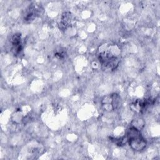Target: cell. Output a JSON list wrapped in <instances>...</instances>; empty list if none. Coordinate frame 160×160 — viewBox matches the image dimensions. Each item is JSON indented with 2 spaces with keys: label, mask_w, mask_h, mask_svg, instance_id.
Wrapping results in <instances>:
<instances>
[{
  "label": "cell",
  "mask_w": 160,
  "mask_h": 160,
  "mask_svg": "<svg viewBox=\"0 0 160 160\" xmlns=\"http://www.w3.org/2000/svg\"><path fill=\"white\" fill-rule=\"evenodd\" d=\"M121 98L119 94L112 93L103 97L101 101L102 109L108 112L116 110L121 106Z\"/></svg>",
  "instance_id": "obj_3"
},
{
  "label": "cell",
  "mask_w": 160,
  "mask_h": 160,
  "mask_svg": "<svg viewBox=\"0 0 160 160\" xmlns=\"http://www.w3.org/2000/svg\"><path fill=\"white\" fill-rule=\"evenodd\" d=\"M110 139H111V141H112L114 143H115L117 146H122L124 144H126V143L128 142V139L126 135L121 137H116V138L111 137Z\"/></svg>",
  "instance_id": "obj_8"
},
{
  "label": "cell",
  "mask_w": 160,
  "mask_h": 160,
  "mask_svg": "<svg viewBox=\"0 0 160 160\" xmlns=\"http://www.w3.org/2000/svg\"><path fill=\"white\" fill-rule=\"evenodd\" d=\"M65 53L64 52H62V51H58V52H56L55 54H54V56H56V57H57L58 59H62V58H64V57H65Z\"/></svg>",
  "instance_id": "obj_10"
},
{
  "label": "cell",
  "mask_w": 160,
  "mask_h": 160,
  "mask_svg": "<svg viewBox=\"0 0 160 160\" xmlns=\"http://www.w3.org/2000/svg\"><path fill=\"white\" fill-rule=\"evenodd\" d=\"M128 142L131 148L135 151H141L145 149L147 142L142 136L141 131L130 126L126 134Z\"/></svg>",
  "instance_id": "obj_1"
},
{
  "label": "cell",
  "mask_w": 160,
  "mask_h": 160,
  "mask_svg": "<svg viewBox=\"0 0 160 160\" xmlns=\"http://www.w3.org/2000/svg\"><path fill=\"white\" fill-rule=\"evenodd\" d=\"M39 11V8H38L35 5H32L29 7L27 9L26 12L24 15V20L26 22H32L38 16Z\"/></svg>",
  "instance_id": "obj_5"
},
{
  "label": "cell",
  "mask_w": 160,
  "mask_h": 160,
  "mask_svg": "<svg viewBox=\"0 0 160 160\" xmlns=\"http://www.w3.org/2000/svg\"><path fill=\"white\" fill-rule=\"evenodd\" d=\"M72 20V15L69 12H64L61 19L60 22V28L61 29L67 28L71 24Z\"/></svg>",
  "instance_id": "obj_7"
},
{
  "label": "cell",
  "mask_w": 160,
  "mask_h": 160,
  "mask_svg": "<svg viewBox=\"0 0 160 160\" xmlns=\"http://www.w3.org/2000/svg\"><path fill=\"white\" fill-rule=\"evenodd\" d=\"M151 101L148 99H137L132 102L129 107L131 109L136 112H142L149 105Z\"/></svg>",
  "instance_id": "obj_4"
},
{
  "label": "cell",
  "mask_w": 160,
  "mask_h": 160,
  "mask_svg": "<svg viewBox=\"0 0 160 160\" xmlns=\"http://www.w3.org/2000/svg\"><path fill=\"white\" fill-rule=\"evenodd\" d=\"M99 60L102 69L104 71H113L116 69L120 61L117 56L106 52L99 54Z\"/></svg>",
  "instance_id": "obj_2"
},
{
  "label": "cell",
  "mask_w": 160,
  "mask_h": 160,
  "mask_svg": "<svg viewBox=\"0 0 160 160\" xmlns=\"http://www.w3.org/2000/svg\"><path fill=\"white\" fill-rule=\"evenodd\" d=\"M11 42L15 53L18 54L22 50V42L21 34L18 33L14 34L11 39Z\"/></svg>",
  "instance_id": "obj_6"
},
{
  "label": "cell",
  "mask_w": 160,
  "mask_h": 160,
  "mask_svg": "<svg viewBox=\"0 0 160 160\" xmlns=\"http://www.w3.org/2000/svg\"><path fill=\"white\" fill-rule=\"evenodd\" d=\"M131 126H132L141 131V129H142L144 128V126H145V122L144 121V120L142 119L136 118L132 121Z\"/></svg>",
  "instance_id": "obj_9"
}]
</instances>
